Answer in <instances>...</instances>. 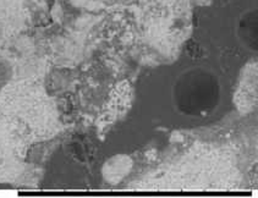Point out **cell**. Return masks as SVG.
<instances>
[{"instance_id": "4", "label": "cell", "mask_w": 258, "mask_h": 198, "mask_svg": "<svg viewBox=\"0 0 258 198\" xmlns=\"http://www.w3.org/2000/svg\"><path fill=\"white\" fill-rule=\"evenodd\" d=\"M96 2L104 3L107 5H114V4H120V3H126V0H96Z\"/></svg>"}, {"instance_id": "1", "label": "cell", "mask_w": 258, "mask_h": 198, "mask_svg": "<svg viewBox=\"0 0 258 198\" xmlns=\"http://www.w3.org/2000/svg\"><path fill=\"white\" fill-rule=\"evenodd\" d=\"M174 103L187 115H205L219 103L220 86L213 74L194 69L182 74L174 86Z\"/></svg>"}, {"instance_id": "2", "label": "cell", "mask_w": 258, "mask_h": 198, "mask_svg": "<svg viewBox=\"0 0 258 198\" xmlns=\"http://www.w3.org/2000/svg\"><path fill=\"white\" fill-rule=\"evenodd\" d=\"M240 32L242 34L243 42L252 43V47L256 48L257 42V19L256 13H250L245 16V19L241 21V26H240Z\"/></svg>"}, {"instance_id": "3", "label": "cell", "mask_w": 258, "mask_h": 198, "mask_svg": "<svg viewBox=\"0 0 258 198\" xmlns=\"http://www.w3.org/2000/svg\"><path fill=\"white\" fill-rule=\"evenodd\" d=\"M11 77H13V69L10 62L4 56L0 55V91L10 82Z\"/></svg>"}]
</instances>
